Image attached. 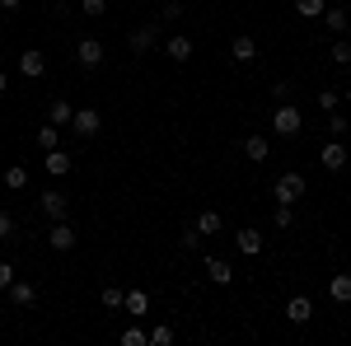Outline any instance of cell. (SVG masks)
I'll return each mask as SVG.
<instances>
[{"label":"cell","mask_w":351,"mask_h":346,"mask_svg":"<svg viewBox=\"0 0 351 346\" xmlns=\"http://www.w3.org/2000/svg\"><path fill=\"white\" fill-rule=\"evenodd\" d=\"M160 19H169V24H173V19H183V0H164V14Z\"/></svg>","instance_id":"cell-36"},{"label":"cell","mask_w":351,"mask_h":346,"mask_svg":"<svg viewBox=\"0 0 351 346\" xmlns=\"http://www.w3.org/2000/svg\"><path fill=\"white\" fill-rule=\"evenodd\" d=\"M192 52H197V47H192V38H183V33H173V38L164 42V56H169V61H178V66L192 61Z\"/></svg>","instance_id":"cell-12"},{"label":"cell","mask_w":351,"mask_h":346,"mask_svg":"<svg viewBox=\"0 0 351 346\" xmlns=\"http://www.w3.org/2000/svg\"><path fill=\"white\" fill-rule=\"evenodd\" d=\"M342 99H347V103H351V84H347V89H342Z\"/></svg>","instance_id":"cell-41"},{"label":"cell","mask_w":351,"mask_h":346,"mask_svg":"<svg viewBox=\"0 0 351 346\" xmlns=\"http://www.w3.org/2000/svg\"><path fill=\"white\" fill-rule=\"evenodd\" d=\"M19 75H24V80H43V75H47V56L43 52H19Z\"/></svg>","instance_id":"cell-10"},{"label":"cell","mask_w":351,"mask_h":346,"mask_svg":"<svg viewBox=\"0 0 351 346\" xmlns=\"http://www.w3.org/2000/svg\"><path fill=\"white\" fill-rule=\"evenodd\" d=\"M230 56H234V61H239V66H248V61H253V56H258V42H253V38H248V33H239V38H234V42H230Z\"/></svg>","instance_id":"cell-18"},{"label":"cell","mask_w":351,"mask_h":346,"mask_svg":"<svg viewBox=\"0 0 351 346\" xmlns=\"http://www.w3.org/2000/svg\"><path fill=\"white\" fill-rule=\"evenodd\" d=\"M47 243H52L56 253H71V248H75V225H71V220H52V230H47Z\"/></svg>","instance_id":"cell-8"},{"label":"cell","mask_w":351,"mask_h":346,"mask_svg":"<svg viewBox=\"0 0 351 346\" xmlns=\"http://www.w3.org/2000/svg\"><path fill=\"white\" fill-rule=\"evenodd\" d=\"M178 248H183V253H202V234H197V230H183Z\"/></svg>","instance_id":"cell-32"},{"label":"cell","mask_w":351,"mask_h":346,"mask_svg":"<svg viewBox=\"0 0 351 346\" xmlns=\"http://www.w3.org/2000/svg\"><path fill=\"white\" fill-rule=\"evenodd\" d=\"M71 117H75V103H71V99H52V103H47V122H52V127H71Z\"/></svg>","instance_id":"cell-15"},{"label":"cell","mask_w":351,"mask_h":346,"mask_svg":"<svg viewBox=\"0 0 351 346\" xmlns=\"http://www.w3.org/2000/svg\"><path fill=\"white\" fill-rule=\"evenodd\" d=\"M33 299H38V286H33V281H10V304L28 309Z\"/></svg>","instance_id":"cell-17"},{"label":"cell","mask_w":351,"mask_h":346,"mask_svg":"<svg viewBox=\"0 0 351 346\" xmlns=\"http://www.w3.org/2000/svg\"><path fill=\"white\" fill-rule=\"evenodd\" d=\"M19 5H24V0H0V10H5V14H14Z\"/></svg>","instance_id":"cell-39"},{"label":"cell","mask_w":351,"mask_h":346,"mask_svg":"<svg viewBox=\"0 0 351 346\" xmlns=\"http://www.w3.org/2000/svg\"><path fill=\"white\" fill-rule=\"evenodd\" d=\"M304 192H309L304 173H300V169H291V173H281V178H276V187H271V201H286V206H295Z\"/></svg>","instance_id":"cell-1"},{"label":"cell","mask_w":351,"mask_h":346,"mask_svg":"<svg viewBox=\"0 0 351 346\" xmlns=\"http://www.w3.org/2000/svg\"><path fill=\"white\" fill-rule=\"evenodd\" d=\"M324 5H328V0H295V14H300V19H319Z\"/></svg>","instance_id":"cell-28"},{"label":"cell","mask_w":351,"mask_h":346,"mask_svg":"<svg viewBox=\"0 0 351 346\" xmlns=\"http://www.w3.org/2000/svg\"><path fill=\"white\" fill-rule=\"evenodd\" d=\"M75 61H80L84 71H99V66H104V42H99V38H80V42H75Z\"/></svg>","instance_id":"cell-6"},{"label":"cell","mask_w":351,"mask_h":346,"mask_svg":"<svg viewBox=\"0 0 351 346\" xmlns=\"http://www.w3.org/2000/svg\"><path fill=\"white\" fill-rule=\"evenodd\" d=\"M145 337H150V346H173V328H169V323H155Z\"/></svg>","instance_id":"cell-26"},{"label":"cell","mask_w":351,"mask_h":346,"mask_svg":"<svg viewBox=\"0 0 351 346\" xmlns=\"http://www.w3.org/2000/svg\"><path fill=\"white\" fill-rule=\"evenodd\" d=\"M234 248H239L243 258H258V253H263V230H253V225H243L239 234H234Z\"/></svg>","instance_id":"cell-11"},{"label":"cell","mask_w":351,"mask_h":346,"mask_svg":"<svg viewBox=\"0 0 351 346\" xmlns=\"http://www.w3.org/2000/svg\"><path fill=\"white\" fill-rule=\"evenodd\" d=\"M206 276H211L216 286H230V281H234V271H230L225 258H206Z\"/></svg>","instance_id":"cell-21"},{"label":"cell","mask_w":351,"mask_h":346,"mask_svg":"<svg viewBox=\"0 0 351 346\" xmlns=\"http://www.w3.org/2000/svg\"><path fill=\"white\" fill-rule=\"evenodd\" d=\"M271 132L286 136V140L300 136V132H304V112H300L295 103H276V112H271Z\"/></svg>","instance_id":"cell-2"},{"label":"cell","mask_w":351,"mask_h":346,"mask_svg":"<svg viewBox=\"0 0 351 346\" xmlns=\"http://www.w3.org/2000/svg\"><path fill=\"white\" fill-rule=\"evenodd\" d=\"M43 169H47L52 178H66V173L75 169V160H71V155H66V150L56 145V150H47V160H43Z\"/></svg>","instance_id":"cell-13"},{"label":"cell","mask_w":351,"mask_h":346,"mask_svg":"<svg viewBox=\"0 0 351 346\" xmlns=\"http://www.w3.org/2000/svg\"><path fill=\"white\" fill-rule=\"evenodd\" d=\"M328 299H332V304H351V276L347 271L328 281Z\"/></svg>","instance_id":"cell-19"},{"label":"cell","mask_w":351,"mask_h":346,"mask_svg":"<svg viewBox=\"0 0 351 346\" xmlns=\"http://www.w3.org/2000/svg\"><path fill=\"white\" fill-rule=\"evenodd\" d=\"M127 42H132V52H136V56L155 52V47H160V24H155V19H150V24L132 28V38H127Z\"/></svg>","instance_id":"cell-4"},{"label":"cell","mask_w":351,"mask_h":346,"mask_svg":"<svg viewBox=\"0 0 351 346\" xmlns=\"http://www.w3.org/2000/svg\"><path fill=\"white\" fill-rule=\"evenodd\" d=\"M10 239H14V215L0 211V243H10Z\"/></svg>","instance_id":"cell-35"},{"label":"cell","mask_w":351,"mask_h":346,"mask_svg":"<svg viewBox=\"0 0 351 346\" xmlns=\"http://www.w3.org/2000/svg\"><path fill=\"white\" fill-rule=\"evenodd\" d=\"M286 319L304 328V323L314 319V299H309V295H291V299H286Z\"/></svg>","instance_id":"cell-9"},{"label":"cell","mask_w":351,"mask_h":346,"mask_svg":"<svg viewBox=\"0 0 351 346\" xmlns=\"http://www.w3.org/2000/svg\"><path fill=\"white\" fill-rule=\"evenodd\" d=\"M271 225H276V230H291V225H295V206L276 201V215H271Z\"/></svg>","instance_id":"cell-27"},{"label":"cell","mask_w":351,"mask_h":346,"mask_svg":"<svg viewBox=\"0 0 351 346\" xmlns=\"http://www.w3.org/2000/svg\"><path fill=\"white\" fill-rule=\"evenodd\" d=\"M319 160H324L328 173H342V169H347L351 155H347V145H342V136H332V140H328L324 150H319Z\"/></svg>","instance_id":"cell-5"},{"label":"cell","mask_w":351,"mask_h":346,"mask_svg":"<svg viewBox=\"0 0 351 346\" xmlns=\"http://www.w3.org/2000/svg\"><path fill=\"white\" fill-rule=\"evenodd\" d=\"M220 225H225V220H220V211H202V215H197V225H192V230H197L202 239H211V234H220Z\"/></svg>","instance_id":"cell-20"},{"label":"cell","mask_w":351,"mask_h":346,"mask_svg":"<svg viewBox=\"0 0 351 346\" xmlns=\"http://www.w3.org/2000/svg\"><path fill=\"white\" fill-rule=\"evenodd\" d=\"M99 127H104L99 108H75V117H71V132L75 136H99Z\"/></svg>","instance_id":"cell-7"},{"label":"cell","mask_w":351,"mask_h":346,"mask_svg":"<svg viewBox=\"0 0 351 346\" xmlns=\"http://www.w3.org/2000/svg\"><path fill=\"white\" fill-rule=\"evenodd\" d=\"M5 187H10V192H24V187H28V169L10 164V169H5Z\"/></svg>","instance_id":"cell-23"},{"label":"cell","mask_w":351,"mask_h":346,"mask_svg":"<svg viewBox=\"0 0 351 346\" xmlns=\"http://www.w3.org/2000/svg\"><path fill=\"white\" fill-rule=\"evenodd\" d=\"M122 309H127L132 319H145V309H150V299H145V291H132V295H127V304H122Z\"/></svg>","instance_id":"cell-24"},{"label":"cell","mask_w":351,"mask_h":346,"mask_svg":"<svg viewBox=\"0 0 351 346\" xmlns=\"http://www.w3.org/2000/svg\"><path fill=\"white\" fill-rule=\"evenodd\" d=\"M56 145H61V127H52V122H47V127H38V150L47 155V150H56Z\"/></svg>","instance_id":"cell-22"},{"label":"cell","mask_w":351,"mask_h":346,"mask_svg":"<svg viewBox=\"0 0 351 346\" xmlns=\"http://www.w3.org/2000/svg\"><path fill=\"white\" fill-rule=\"evenodd\" d=\"M10 281H14V267L0 262V291H10Z\"/></svg>","instance_id":"cell-38"},{"label":"cell","mask_w":351,"mask_h":346,"mask_svg":"<svg viewBox=\"0 0 351 346\" xmlns=\"http://www.w3.org/2000/svg\"><path fill=\"white\" fill-rule=\"evenodd\" d=\"M328 132H332V136H347V132H351V122L342 117V112H337V108L328 112Z\"/></svg>","instance_id":"cell-31"},{"label":"cell","mask_w":351,"mask_h":346,"mask_svg":"<svg viewBox=\"0 0 351 346\" xmlns=\"http://www.w3.org/2000/svg\"><path fill=\"white\" fill-rule=\"evenodd\" d=\"M5 89H10V75H5V71H0V94H5Z\"/></svg>","instance_id":"cell-40"},{"label":"cell","mask_w":351,"mask_h":346,"mask_svg":"<svg viewBox=\"0 0 351 346\" xmlns=\"http://www.w3.org/2000/svg\"><path fill=\"white\" fill-rule=\"evenodd\" d=\"M319 19H324V28L332 33V38H342V33H347V10H342V5H324V14H319Z\"/></svg>","instance_id":"cell-14"},{"label":"cell","mask_w":351,"mask_h":346,"mask_svg":"<svg viewBox=\"0 0 351 346\" xmlns=\"http://www.w3.org/2000/svg\"><path fill=\"white\" fill-rule=\"evenodd\" d=\"M38 206H43L47 220H66V215H71V197H66L61 187H47V192H38Z\"/></svg>","instance_id":"cell-3"},{"label":"cell","mask_w":351,"mask_h":346,"mask_svg":"<svg viewBox=\"0 0 351 346\" xmlns=\"http://www.w3.org/2000/svg\"><path fill=\"white\" fill-rule=\"evenodd\" d=\"M332 66H351V42L347 38H332Z\"/></svg>","instance_id":"cell-29"},{"label":"cell","mask_w":351,"mask_h":346,"mask_svg":"<svg viewBox=\"0 0 351 346\" xmlns=\"http://www.w3.org/2000/svg\"><path fill=\"white\" fill-rule=\"evenodd\" d=\"M122 346H150V337H145L141 328H127V332H122Z\"/></svg>","instance_id":"cell-34"},{"label":"cell","mask_w":351,"mask_h":346,"mask_svg":"<svg viewBox=\"0 0 351 346\" xmlns=\"http://www.w3.org/2000/svg\"><path fill=\"white\" fill-rule=\"evenodd\" d=\"M80 14H84V19H99V14H108V0H80Z\"/></svg>","instance_id":"cell-30"},{"label":"cell","mask_w":351,"mask_h":346,"mask_svg":"<svg viewBox=\"0 0 351 346\" xmlns=\"http://www.w3.org/2000/svg\"><path fill=\"white\" fill-rule=\"evenodd\" d=\"M347 136H351V132H347Z\"/></svg>","instance_id":"cell-42"},{"label":"cell","mask_w":351,"mask_h":346,"mask_svg":"<svg viewBox=\"0 0 351 346\" xmlns=\"http://www.w3.org/2000/svg\"><path fill=\"white\" fill-rule=\"evenodd\" d=\"M243 155H248L253 164H267L271 160V140L267 136H248V140H243Z\"/></svg>","instance_id":"cell-16"},{"label":"cell","mask_w":351,"mask_h":346,"mask_svg":"<svg viewBox=\"0 0 351 346\" xmlns=\"http://www.w3.org/2000/svg\"><path fill=\"white\" fill-rule=\"evenodd\" d=\"M337 103H342V94H337V89H319V108H324V112H332Z\"/></svg>","instance_id":"cell-33"},{"label":"cell","mask_w":351,"mask_h":346,"mask_svg":"<svg viewBox=\"0 0 351 346\" xmlns=\"http://www.w3.org/2000/svg\"><path fill=\"white\" fill-rule=\"evenodd\" d=\"M271 99H276V103H291V84L276 80V84H271Z\"/></svg>","instance_id":"cell-37"},{"label":"cell","mask_w":351,"mask_h":346,"mask_svg":"<svg viewBox=\"0 0 351 346\" xmlns=\"http://www.w3.org/2000/svg\"><path fill=\"white\" fill-rule=\"evenodd\" d=\"M104 309H112V314H122V304H127V291H117V286H104Z\"/></svg>","instance_id":"cell-25"}]
</instances>
